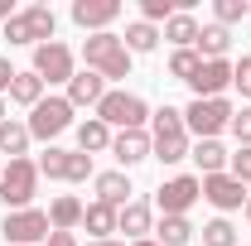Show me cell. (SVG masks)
Listing matches in <instances>:
<instances>
[{"label":"cell","mask_w":251,"mask_h":246,"mask_svg":"<svg viewBox=\"0 0 251 246\" xmlns=\"http://www.w3.org/2000/svg\"><path fill=\"white\" fill-rule=\"evenodd\" d=\"M227 49H232V29H222L218 20L198 29V44H193V53H198L203 63H213V58H227Z\"/></svg>","instance_id":"cell-25"},{"label":"cell","mask_w":251,"mask_h":246,"mask_svg":"<svg viewBox=\"0 0 251 246\" xmlns=\"http://www.w3.org/2000/svg\"><path fill=\"white\" fill-rule=\"evenodd\" d=\"M116 232H121V242H145V237H155V208L150 203H140V198H130L116 217Z\"/></svg>","instance_id":"cell-14"},{"label":"cell","mask_w":251,"mask_h":246,"mask_svg":"<svg viewBox=\"0 0 251 246\" xmlns=\"http://www.w3.org/2000/svg\"><path fill=\"white\" fill-rule=\"evenodd\" d=\"M87 246H126L121 237H111V242H87Z\"/></svg>","instance_id":"cell-39"},{"label":"cell","mask_w":251,"mask_h":246,"mask_svg":"<svg viewBox=\"0 0 251 246\" xmlns=\"http://www.w3.org/2000/svg\"><path fill=\"white\" fill-rule=\"evenodd\" d=\"M15 73H20V68H10V58H0V97L10 92V82H15Z\"/></svg>","instance_id":"cell-36"},{"label":"cell","mask_w":251,"mask_h":246,"mask_svg":"<svg viewBox=\"0 0 251 246\" xmlns=\"http://www.w3.org/2000/svg\"><path fill=\"white\" fill-rule=\"evenodd\" d=\"M82 63L92 68L97 77H106V82H126V77H130V49L121 44L116 29L87 34V39H82Z\"/></svg>","instance_id":"cell-2"},{"label":"cell","mask_w":251,"mask_h":246,"mask_svg":"<svg viewBox=\"0 0 251 246\" xmlns=\"http://www.w3.org/2000/svg\"><path fill=\"white\" fill-rule=\"evenodd\" d=\"M150 130H116L111 135V159L121 164V169H135V164H145L150 159Z\"/></svg>","instance_id":"cell-15"},{"label":"cell","mask_w":251,"mask_h":246,"mask_svg":"<svg viewBox=\"0 0 251 246\" xmlns=\"http://www.w3.org/2000/svg\"><path fill=\"white\" fill-rule=\"evenodd\" d=\"M0 179H5V159H0Z\"/></svg>","instance_id":"cell-43"},{"label":"cell","mask_w":251,"mask_h":246,"mask_svg":"<svg viewBox=\"0 0 251 246\" xmlns=\"http://www.w3.org/2000/svg\"><path fill=\"white\" fill-rule=\"evenodd\" d=\"M73 130H77V150L82 154H111V135H116V130H111L106 121L87 116V121H77Z\"/></svg>","instance_id":"cell-20"},{"label":"cell","mask_w":251,"mask_h":246,"mask_svg":"<svg viewBox=\"0 0 251 246\" xmlns=\"http://www.w3.org/2000/svg\"><path fill=\"white\" fill-rule=\"evenodd\" d=\"M39 174H44V179H53V184H87V179H97L92 154L63 150V145H49V150L39 154Z\"/></svg>","instance_id":"cell-7"},{"label":"cell","mask_w":251,"mask_h":246,"mask_svg":"<svg viewBox=\"0 0 251 246\" xmlns=\"http://www.w3.org/2000/svg\"><path fill=\"white\" fill-rule=\"evenodd\" d=\"M73 25L87 34H106L116 20H121V0H73Z\"/></svg>","instance_id":"cell-12"},{"label":"cell","mask_w":251,"mask_h":246,"mask_svg":"<svg viewBox=\"0 0 251 246\" xmlns=\"http://www.w3.org/2000/svg\"><path fill=\"white\" fill-rule=\"evenodd\" d=\"M97 121H106L111 130H150V101L126 87H106V97L97 101Z\"/></svg>","instance_id":"cell-3"},{"label":"cell","mask_w":251,"mask_h":246,"mask_svg":"<svg viewBox=\"0 0 251 246\" xmlns=\"http://www.w3.org/2000/svg\"><path fill=\"white\" fill-rule=\"evenodd\" d=\"M174 10H179V0H140V20L145 25H164Z\"/></svg>","instance_id":"cell-33"},{"label":"cell","mask_w":251,"mask_h":246,"mask_svg":"<svg viewBox=\"0 0 251 246\" xmlns=\"http://www.w3.org/2000/svg\"><path fill=\"white\" fill-rule=\"evenodd\" d=\"M34 145L29 125L20 121V116H10V121H0V154H10V159H25Z\"/></svg>","instance_id":"cell-26"},{"label":"cell","mask_w":251,"mask_h":246,"mask_svg":"<svg viewBox=\"0 0 251 246\" xmlns=\"http://www.w3.org/2000/svg\"><path fill=\"white\" fill-rule=\"evenodd\" d=\"M0 232H5V246H44L53 227H49L44 208H20V213L0 217Z\"/></svg>","instance_id":"cell-9"},{"label":"cell","mask_w":251,"mask_h":246,"mask_svg":"<svg viewBox=\"0 0 251 246\" xmlns=\"http://www.w3.org/2000/svg\"><path fill=\"white\" fill-rule=\"evenodd\" d=\"M213 15H218L222 29H232V25H242L251 15V0H213Z\"/></svg>","instance_id":"cell-31"},{"label":"cell","mask_w":251,"mask_h":246,"mask_svg":"<svg viewBox=\"0 0 251 246\" xmlns=\"http://www.w3.org/2000/svg\"><path fill=\"white\" fill-rule=\"evenodd\" d=\"M49 97V87H44V77L34 73V68H25V73H15V82H10V101L15 106H25V111H34L39 101Z\"/></svg>","instance_id":"cell-21"},{"label":"cell","mask_w":251,"mask_h":246,"mask_svg":"<svg viewBox=\"0 0 251 246\" xmlns=\"http://www.w3.org/2000/svg\"><path fill=\"white\" fill-rule=\"evenodd\" d=\"M232 101L227 97H193L184 106V125H188V140H218L222 130L232 125Z\"/></svg>","instance_id":"cell-5"},{"label":"cell","mask_w":251,"mask_h":246,"mask_svg":"<svg viewBox=\"0 0 251 246\" xmlns=\"http://www.w3.org/2000/svg\"><path fill=\"white\" fill-rule=\"evenodd\" d=\"M203 246H242V242L227 217H213V222H203Z\"/></svg>","instance_id":"cell-30"},{"label":"cell","mask_w":251,"mask_h":246,"mask_svg":"<svg viewBox=\"0 0 251 246\" xmlns=\"http://www.w3.org/2000/svg\"><path fill=\"white\" fill-rule=\"evenodd\" d=\"M92 188H97V203H111V208H126V203H130V193H135L126 169H106V174H97Z\"/></svg>","instance_id":"cell-18"},{"label":"cell","mask_w":251,"mask_h":246,"mask_svg":"<svg viewBox=\"0 0 251 246\" xmlns=\"http://www.w3.org/2000/svg\"><path fill=\"white\" fill-rule=\"evenodd\" d=\"M232 135H237V145H251V106L242 101V111H232V125H227Z\"/></svg>","instance_id":"cell-35"},{"label":"cell","mask_w":251,"mask_h":246,"mask_svg":"<svg viewBox=\"0 0 251 246\" xmlns=\"http://www.w3.org/2000/svg\"><path fill=\"white\" fill-rule=\"evenodd\" d=\"M25 125H29V135H34V140L53 145L63 130H73V125H77V121H73V101H68V97H53V92H49V97H44V101H39V106L29 111V121H25Z\"/></svg>","instance_id":"cell-8"},{"label":"cell","mask_w":251,"mask_h":246,"mask_svg":"<svg viewBox=\"0 0 251 246\" xmlns=\"http://www.w3.org/2000/svg\"><path fill=\"white\" fill-rule=\"evenodd\" d=\"M198 68H203V58H198L193 49H174V53H169V77H179V82H193Z\"/></svg>","instance_id":"cell-29"},{"label":"cell","mask_w":251,"mask_h":246,"mask_svg":"<svg viewBox=\"0 0 251 246\" xmlns=\"http://www.w3.org/2000/svg\"><path fill=\"white\" fill-rule=\"evenodd\" d=\"M232 87H237L242 101L251 106V53H242V63H232Z\"/></svg>","instance_id":"cell-34"},{"label":"cell","mask_w":251,"mask_h":246,"mask_svg":"<svg viewBox=\"0 0 251 246\" xmlns=\"http://www.w3.org/2000/svg\"><path fill=\"white\" fill-rule=\"evenodd\" d=\"M203 203H213L227 217V213H237V208H247V184H237L232 174H208L203 179Z\"/></svg>","instance_id":"cell-13"},{"label":"cell","mask_w":251,"mask_h":246,"mask_svg":"<svg viewBox=\"0 0 251 246\" xmlns=\"http://www.w3.org/2000/svg\"><path fill=\"white\" fill-rule=\"evenodd\" d=\"M227 87H232V63H227V58L203 63L198 77L188 82V92H193V97H227Z\"/></svg>","instance_id":"cell-17"},{"label":"cell","mask_w":251,"mask_h":246,"mask_svg":"<svg viewBox=\"0 0 251 246\" xmlns=\"http://www.w3.org/2000/svg\"><path fill=\"white\" fill-rule=\"evenodd\" d=\"M130 246H159V242H155V237H145V242H130Z\"/></svg>","instance_id":"cell-41"},{"label":"cell","mask_w":251,"mask_h":246,"mask_svg":"<svg viewBox=\"0 0 251 246\" xmlns=\"http://www.w3.org/2000/svg\"><path fill=\"white\" fill-rule=\"evenodd\" d=\"M198 29H203V25L193 20V10H174V15L164 20V29H159V34H164L174 49H193V44H198Z\"/></svg>","instance_id":"cell-24"},{"label":"cell","mask_w":251,"mask_h":246,"mask_svg":"<svg viewBox=\"0 0 251 246\" xmlns=\"http://www.w3.org/2000/svg\"><path fill=\"white\" fill-rule=\"evenodd\" d=\"M242 213H247V227H251V193H247V208H242Z\"/></svg>","instance_id":"cell-42"},{"label":"cell","mask_w":251,"mask_h":246,"mask_svg":"<svg viewBox=\"0 0 251 246\" xmlns=\"http://www.w3.org/2000/svg\"><path fill=\"white\" fill-rule=\"evenodd\" d=\"M150 159L159 164H184L188 150H193V140H188V125H184V111L179 106H159L150 111Z\"/></svg>","instance_id":"cell-1"},{"label":"cell","mask_w":251,"mask_h":246,"mask_svg":"<svg viewBox=\"0 0 251 246\" xmlns=\"http://www.w3.org/2000/svg\"><path fill=\"white\" fill-rule=\"evenodd\" d=\"M193 232H198V227H193L188 217H159V222H155V242L159 246H188Z\"/></svg>","instance_id":"cell-28"},{"label":"cell","mask_w":251,"mask_h":246,"mask_svg":"<svg viewBox=\"0 0 251 246\" xmlns=\"http://www.w3.org/2000/svg\"><path fill=\"white\" fill-rule=\"evenodd\" d=\"M39 159H10L5 164V179H0V203H5V213H20V208H34V198H39Z\"/></svg>","instance_id":"cell-6"},{"label":"cell","mask_w":251,"mask_h":246,"mask_svg":"<svg viewBox=\"0 0 251 246\" xmlns=\"http://www.w3.org/2000/svg\"><path fill=\"white\" fill-rule=\"evenodd\" d=\"M159 39H164V34H159V25H145V20H130V25H126V34H121V44L130 49V58H135V53H155Z\"/></svg>","instance_id":"cell-27"},{"label":"cell","mask_w":251,"mask_h":246,"mask_svg":"<svg viewBox=\"0 0 251 246\" xmlns=\"http://www.w3.org/2000/svg\"><path fill=\"white\" fill-rule=\"evenodd\" d=\"M203 198V179L198 174H174L155 188V208L164 217H188V208Z\"/></svg>","instance_id":"cell-11"},{"label":"cell","mask_w":251,"mask_h":246,"mask_svg":"<svg viewBox=\"0 0 251 246\" xmlns=\"http://www.w3.org/2000/svg\"><path fill=\"white\" fill-rule=\"evenodd\" d=\"M188 159L198 164V179H208V174H227V150H222V140H193Z\"/></svg>","instance_id":"cell-23"},{"label":"cell","mask_w":251,"mask_h":246,"mask_svg":"<svg viewBox=\"0 0 251 246\" xmlns=\"http://www.w3.org/2000/svg\"><path fill=\"white\" fill-rule=\"evenodd\" d=\"M63 97L73 101V111H82V106H92V111H97V101L106 97V77H97L92 68H77L73 82L63 87Z\"/></svg>","instance_id":"cell-16"},{"label":"cell","mask_w":251,"mask_h":246,"mask_svg":"<svg viewBox=\"0 0 251 246\" xmlns=\"http://www.w3.org/2000/svg\"><path fill=\"white\" fill-rule=\"evenodd\" d=\"M82 213H87V203H82V198L58 193V198L49 203V227H53V232H77V227H82Z\"/></svg>","instance_id":"cell-19"},{"label":"cell","mask_w":251,"mask_h":246,"mask_svg":"<svg viewBox=\"0 0 251 246\" xmlns=\"http://www.w3.org/2000/svg\"><path fill=\"white\" fill-rule=\"evenodd\" d=\"M44 246H77V237H73V232H49Z\"/></svg>","instance_id":"cell-37"},{"label":"cell","mask_w":251,"mask_h":246,"mask_svg":"<svg viewBox=\"0 0 251 246\" xmlns=\"http://www.w3.org/2000/svg\"><path fill=\"white\" fill-rule=\"evenodd\" d=\"M34 73L44 77V87H68L73 73H77V58H73V49L63 39H49V44L34 49Z\"/></svg>","instance_id":"cell-10"},{"label":"cell","mask_w":251,"mask_h":246,"mask_svg":"<svg viewBox=\"0 0 251 246\" xmlns=\"http://www.w3.org/2000/svg\"><path fill=\"white\" fill-rule=\"evenodd\" d=\"M0 121H10V106H5V97H0Z\"/></svg>","instance_id":"cell-40"},{"label":"cell","mask_w":251,"mask_h":246,"mask_svg":"<svg viewBox=\"0 0 251 246\" xmlns=\"http://www.w3.org/2000/svg\"><path fill=\"white\" fill-rule=\"evenodd\" d=\"M15 15H20V5H15V0H0V25H5V20H15Z\"/></svg>","instance_id":"cell-38"},{"label":"cell","mask_w":251,"mask_h":246,"mask_svg":"<svg viewBox=\"0 0 251 246\" xmlns=\"http://www.w3.org/2000/svg\"><path fill=\"white\" fill-rule=\"evenodd\" d=\"M116 217H121V208H111V203H87V213H82V227L92 232V242H111L116 237Z\"/></svg>","instance_id":"cell-22"},{"label":"cell","mask_w":251,"mask_h":246,"mask_svg":"<svg viewBox=\"0 0 251 246\" xmlns=\"http://www.w3.org/2000/svg\"><path fill=\"white\" fill-rule=\"evenodd\" d=\"M58 34V15L49 10V5H25L15 20H5L0 25V39H10V44H29V49H39V44H49Z\"/></svg>","instance_id":"cell-4"},{"label":"cell","mask_w":251,"mask_h":246,"mask_svg":"<svg viewBox=\"0 0 251 246\" xmlns=\"http://www.w3.org/2000/svg\"><path fill=\"white\" fill-rule=\"evenodd\" d=\"M227 174H232L237 184L251 188V145H237V150L227 154Z\"/></svg>","instance_id":"cell-32"}]
</instances>
